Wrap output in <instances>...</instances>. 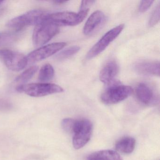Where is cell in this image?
<instances>
[{
  "label": "cell",
  "mask_w": 160,
  "mask_h": 160,
  "mask_svg": "<svg viewBox=\"0 0 160 160\" xmlns=\"http://www.w3.org/2000/svg\"><path fill=\"white\" fill-rule=\"evenodd\" d=\"M79 50L80 47L77 46L71 47L59 53L56 56V58L58 60L66 59L77 53Z\"/></svg>",
  "instance_id": "ac0fdd59"
},
{
  "label": "cell",
  "mask_w": 160,
  "mask_h": 160,
  "mask_svg": "<svg viewBox=\"0 0 160 160\" xmlns=\"http://www.w3.org/2000/svg\"><path fill=\"white\" fill-rule=\"evenodd\" d=\"M54 74L55 71L53 66L49 63H47L40 70L38 78L42 82H48L52 79Z\"/></svg>",
  "instance_id": "2e32d148"
},
{
  "label": "cell",
  "mask_w": 160,
  "mask_h": 160,
  "mask_svg": "<svg viewBox=\"0 0 160 160\" xmlns=\"http://www.w3.org/2000/svg\"><path fill=\"white\" fill-rule=\"evenodd\" d=\"M132 92L133 89L130 86L117 84L109 87L103 92L101 101L106 104H115L127 99Z\"/></svg>",
  "instance_id": "8992f818"
},
{
  "label": "cell",
  "mask_w": 160,
  "mask_h": 160,
  "mask_svg": "<svg viewBox=\"0 0 160 160\" xmlns=\"http://www.w3.org/2000/svg\"><path fill=\"white\" fill-rule=\"evenodd\" d=\"M104 20V14L100 11H95L87 20L83 32L85 35L91 34L95 31Z\"/></svg>",
  "instance_id": "4fadbf2b"
},
{
  "label": "cell",
  "mask_w": 160,
  "mask_h": 160,
  "mask_svg": "<svg viewBox=\"0 0 160 160\" xmlns=\"http://www.w3.org/2000/svg\"><path fill=\"white\" fill-rule=\"evenodd\" d=\"M3 2V1H0V5Z\"/></svg>",
  "instance_id": "4316f807"
},
{
  "label": "cell",
  "mask_w": 160,
  "mask_h": 160,
  "mask_svg": "<svg viewBox=\"0 0 160 160\" xmlns=\"http://www.w3.org/2000/svg\"><path fill=\"white\" fill-rule=\"evenodd\" d=\"M48 14L42 10H35L27 12L8 21V28L19 31L29 26L37 25L44 20Z\"/></svg>",
  "instance_id": "6da1fadb"
},
{
  "label": "cell",
  "mask_w": 160,
  "mask_h": 160,
  "mask_svg": "<svg viewBox=\"0 0 160 160\" xmlns=\"http://www.w3.org/2000/svg\"><path fill=\"white\" fill-rule=\"evenodd\" d=\"M89 10H82L78 13L72 12H60L48 14L46 19L58 27L75 26L78 25L84 20Z\"/></svg>",
  "instance_id": "5b68a950"
},
{
  "label": "cell",
  "mask_w": 160,
  "mask_h": 160,
  "mask_svg": "<svg viewBox=\"0 0 160 160\" xmlns=\"http://www.w3.org/2000/svg\"><path fill=\"white\" fill-rule=\"evenodd\" d=\"M92 132V123L89 120H76L72 133L74 148L76 149L83 148L90 140Z\"/></svg>",
  "instance_id": "277c9868"
},
{
  "label": "cell",
  "mask_w": 160,
  "mask_h": 160,
  "mask_svg": "<svg viewBox=\"0 0 160 160\" xmlns=\"http://www.w3.org/2000/svg\"><path fill=\"white\" fill-rule=\"evenodd\" d=\"M95 2V1H83L81 2L80 11L89 10L88 8H89Z\"/></svg>",
  "instance_id": "7402d4cb"
},
{
  "label": "cell",
  "mask_w": 160,
  "mask_h": 160,
  "mask_svg": "<svg viewBox=\"0 0 160 160\" xmlns=\"http://www.w3.org/2000/svg\"><path fill=\"white\" fill-rule=\"evenodd\" d=\"M76 120L67 118L62 120V126L63 130L68 133H72Z\"/></svg>",
  "instance_id": "d6986e66"
},
{
  "label": "cell",
  "mask_w": 160,
  "mask_h": 160,
  "mask_svg": "<svg viewBox=\"0 0 160 160\" xmlns=\"http://www.w3.org/2000/svg\"><path fill=\"white\" fill-rule=\"evenodd\" d=\"M136 146V140L133 138L126 137L118 141L115 145L116 149L124 154L132 153Z\"/></svg>",
  "instance_id": "9a60e30c"
},
{
  "label": "cell",
  "mask_w": 160,
  "mask_h": 160,
  "mask_svg": "<svg viewBox=\"0 0 160 160\" xmlns=\"http://www.w3.org/2000/svg\"><path fill=\"white\" fill-rule=\"evenodd\" d=\"M0 59L9 70L14 72L23 70L28 62L23 54L9 49L0 50Z\"/></svg>",
  "instance_id": "52a82bcc"
},
{
  "label": "cell",
  "mask_w": 160,
  "mask_h": 160,
  "mask_svg": "<svg viewBox=\"0 0 160 160\" xmlns=\"http://www.w3.org/2000/svg\"><path fill=\"white\" fill-rule=\"evenodd\" d=\"M153 1H142L139 4L138 10L140 12H145L148 11L153 3Z\"/></svg>",
  "instance_id": "44dd1931"
},
{
  "label": "cell",
  "mask_w": 160,
  "mask_h": 160,
  "mask_svg": "<svg viewBox=\"0 0 160 160\" xmlns=\"http://www.w3.org/2000/svg\"><path fill=\"white\" fill-rule=\"evenodd\" d=\"M88 160H122L119 154L112 150L99 151L92 153Z\"/></svg>",
  "instance_id": "5bb4252c"
},
{
  "label": "cell",
  "mask_w": 160,
  "mask_h": 160,
  "mask_svg": "<svg viewBox=\"0 0 160 160\" xmlns=\"http://www.w3.org/2000/svg\"><path fill=\"white\" fill-rule=\"evenodd\" d=\"M2 36H3V34L2 33H0V40H1L2 38Z\"/></svg>",
  "instance_id": "484cf974"
},
{
  "label": "cell",
  "mask_w": 160,
  "mask_h": 160,
  "mask_svg": "<svg viewBox=\"0 0 160 160\" xmlns=\"http://www.w3.org/2000/svg\"><path fill=\"white\" fill-rule=\"evenodd\" d=\"M160 5H158L152 12L149 21L148 25L150 27H153L160 21Z\"/></svg>",
  "instance_id": "ffe728a7"
},
{
  "label": "cell",
  "mask_w": 160,
  "mask_h": 160,
  "mask_svg": "<svg viewBox=\"0 0 160 160\" xmlns=\"http://www.w3.org/2000/svg\"><path fill=\"white\" fill-rule=\"evenodd\" d=\"M67 2V1H53L54 3L57 4H64V3H66Z\"/></svg>",
  "instance_id": "cb8c5ba5"
},
{
  "label": "cell",
  "mask_w": 160,
  "mask_h": 160,
  "mask_svg": "<svg viewBox=\"0 0 160 160\" xmlns=\"http://www.w3.org/2000/svg\"><path fill=\"white\" fill-rule=\"evenodd\" d=\"M135 94L138 100L145 105H154L159 102L157 93L146 83H141L138 85L136 88Z\"/></svg>",
  "instance_id": "30bf717a"
},
{
  "label": "cell",
  "mask_w": 160,
  "mask_h": 160,
  "mask_svg": "<svg viewBox=\"0 0 160 160\" xmlns=\"http://www.w3.org/2000/svg\"><path fill=\"white\" fill-rule=\"evenodd\" d=\"M3 12H4V10L3 9H0V16L3 13Z\"/></svg>",
  "instance_id": "d4e9b609"
},
{
  "label": "cell",
  "mask_w": 160,
  "mask_h": 160,
  "mask_svg": "<svg viewBox=\"0 0 160 160\" xmlns=\"http://www.w3.org/2000/svg\"><path fill=\"white\" fill-rule=\"evenodd\" d=\"M38 66H31L19 75L16 78L15 81L16 83L21 84V85H22L23 83H26L32 78V77L38 71Z\"/></svg>",
  "instance_id": "e0dca14e"
},
{
  "label": "cell",
  "mask_w": 160,
  "mask_h": 160,
  "mask_svg": "<svg viewBox=\"0 0 160 160\" xmlns=\"http://www.w3.org/2000/svg\"><path fill=\"white\" fill-rule=\"evenodd\" d=\"M17 91L24 92L32 97H42L63 91L60 86L51 83H32L18 86Z\"/></svg>",
  "instance_id": "7a4b0ae2"
},
{
  "label": "cell",
  "mask_w": 160,
  "mask_h": 160,
  "mask_svg": "<svg viewBox=\"0 0 160 160\" xmlns=\"http://www.w3.org/2000/svg\"><path fill=\"white\" fill-rule=\"evenodd\" d=\"M66 45V43L61 42L42 47L28 55L27 57L28 62L34 63L45 59L61 50Z\"/></svg>",
  "instance_id": "9c48e42d"
},
{
  "label": "cell",
  "mask_w": 160,
  "mask_h": 160,
  "mask_svg": "<svg viewBox=\"0 0 160 160\" xmlns=\"http://www.w3.org/2000/svg\"><path fill=\"white\" fill-rule=\"evenodd\" d=\"M119 66L115 61L108 62L103 67L100 73V79L105 84L110 83L118 75Z\"/></svg>",
  "instance_id": "7c38bea8"
},
{
  "label": "cell",
  "mask_w": 160,
  "mask_h": 160,
  "mask_svg": "<svg viewBox=\"0 0 160 160\" xmlns=\"http://www.w3.org/2000/svg\"><path fill=\"white\" fill-rule=\"evenodd\" d=\"M124 28V25L121 24L108 32L92 48L88 53L87 58L91 59L101 54L120 34Z\"/></svg>",
  "instance_id": "ba28073f"
},
{
  "label": "cell",
  "mask_w": 160,
  "mask_h": 160,
  "mask_svg": "<svg viewBox=\"0 0 160 160\" xmlns=\"http://www.w3.org/2000/svg\"><path fill=\"white\" fill-rule=\"evenodd\" d=\"M46 17L43 21L36 25L34 28L32 41L36 46L45 44L59 32V27L48 20Z\"/></svg>",
  "instance_id": "3957f363"
},
{
  "label": "cell",
  "mask_w": 160,
  "mask_h": 160,
  "mask_svg": "<svg viewBox=\"0 0 160 160\" xmlns=\"http://www.w3.org/2000/svg\"><path fill=\"white\" fill-rule=\"evenodd\" d=\"M10 108V105L6 102L0 101V110L8 109Z\"/></svg>",
  "instance_id": "603a6c76"
},
{
  "label": "cell",
  "mask_w": 160,
  "mask_h": 160,
  "mask_svg": "<svg viewBox=\"0 0 160 160\" xmlns=\"http://www.w3.org/2000/svg\"><path fill=\"white\" fill-rule=\"evenodd\" d=\"M134 69L138 73L144 75H160L159 62L142 61L135 64Z\"/></svg>",
  "instance_id": "8fae6325"
}]
</instances>
